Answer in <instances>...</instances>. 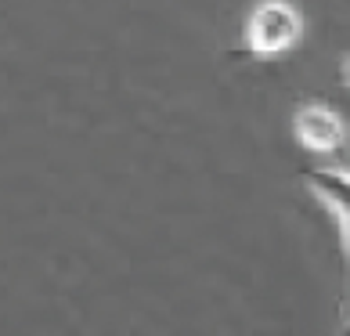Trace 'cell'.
Masks as SVG:
<instances>
[{
    "instance_id": "cell-5",
    "label": "cell",
    "mask_w": 350,
    "mask_h": 336,
    "mask_svg": "<svg viewBox=\"0 0 350 336\" xmlns=\"http://www.w3.org/2000/svg\"><path fill=\"white\" fill-rule=\"evenodd\" d=\"M343 231H347V246H350V221H343Z\"/></svg>"
},
{
    "instance_id": "cell-1",
    "label": "cell",
    "mask_w": 350,
    "mask_h": 336,
    "mask_svg": "<svg viewBox=\"0 0 350 336\" xmlns=\"http://www.w3.org/2000/svg\"><path fill=\"white\" fill-rule=\"evenodd\" d=\"M304 36V15L289 0H264L245 22V55L275 58Z\"/></svg>"
},
{
    "instance_id": "cell-3",
    "label": "cell",
    "mask_w": 350,
    "mask_h": 336,
    "mask_svg": "<svg viewBox=\"0 0 350 336\" xmlns=\"http://www.w3.org/2000/svg\"><path fill=\"white\" fill-rule=\"evenodd\" d=\"M300 177L340 214V221H350V174L347 170H304Z\"/></svg>"
},
{
    "instance_id": "cell-6",
    "label": "cell",
    "mask_w": 350,
    "mask_h": 336,
    "mask_svg": "<svg viewBox=\"0 0 350 336\" xmlns=\"http://www.w3.org/2000/svg\"><path fill=\"white\" fill-rule=\"evenodd\" d=\"M340 336H350V322H347V329H343V333H340Z\"/></svg>"
},
{
    "instance_id": "cell-4",
    "label": "cell",
    "mask_w": 350,
    "mask_h": 336,
    "mask_svg": "<svg viewBox=\"0 0 350 336\" xmlns=\"http://www.w3.org/2000/svg\"><path fill=\"white\" fill-rule=\"evenodd\" d=\"M343 80H347V87H350V62H347V66H343Z\"/></svg>"
},
{
    "instance_id": "cell-2",
    "label": "cell",
    "mask_w": 350,
    "mask_h": 336,
    "mask_svg": "<svg viewBox=\"0 0 350 336\" xmlns=\"http://www.w3.org/2000/svg\"><path fill=\"white\" fill-rule=\"evenodd\" d=\"M293 131L310 152H340L347 145V123L329 105H304L293 116Z\"/></svg>"
}]
</instances>
